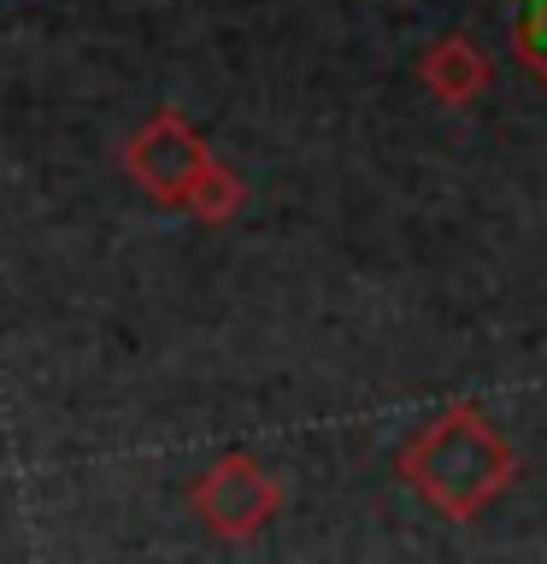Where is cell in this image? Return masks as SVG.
Returning <instances> with one entry per match:
<instances>
[{
	"label": "cell",
	"instance_id": "cell-1",
	"mask_svg": "<svg viewBox=\"0 0 547 564\" xmlns=\"http://www.w3.org/2000/svg\"><path fill=\"white\" fill-rule=\"evenodd\" d=\"M395 470L406 476V488L423 506H436L453 523H471L512 488L518 453H512L506 430L483 405L459 400V405H441L423 430H412V441L395 458Z\"/></svg>",
	"mask_w": 547,
	"mask_h": 564
},
{
	"label": "cell",
	"instance_id": "cell-2",
	"mask_svg": "<svg viewBox=\"0 0 547 564\" xmlns=\"http://www.w3.org/2000/svg\"><path fill=\"white\" fill-rule=\"evenodd\" d=\"M124 171L136 176V188L159 206H194V194L212 171H218V153L206 148V135L194 130L183 112H153L141 130L124 141Z\"/></svg>",
	"mask_w": 547,
	"mask_h": 564
},
{
	"label": "cell",
	"instance_id": "cell-3",
	"mask_svg": "<svg viewBox=\"0 0 547 564\" xmlns=\"http://www.w3.org/2000/svg\"><path fill=\"white\" fill-rule=\"evenodd\" d=\"M189 511L212 535L224 541H254L259 529L277 523L282 511V482L259 465L254 453H224L189 482Z\"/></svg>",
	"mask_w": 547,
	"mask_h": 564
},
{
	"label": "cell",
	"instance_id": "cell-4",
	"mask_svg": "<svg viewBox=\"0 0 547 564\" xmlns=\"http://www.w3.org/2000/svg\"><path fill=\"white\" fill-rule=\"evenodd\" d=\"M418 83L430 88L441 106H471L494 83V65H489V53L476 47L471 35H441V42L423 47Z\"/></svg>",
	"mask_w": 547,
	"mask_h": 564
},
{
	"label": "cell",
	"instance_id": "cell-5",
	"mask_svg": "<svg viewBox=\"0 0 547 564\" xmlns=\"http://www.w3.org/2000/svg\"><path fill=\"white\" fill-rule=\"evenodd\" d=\"M512 47H518L524 70L536 83H547V0H524L512 18Z\"/></svg>",
	"mask_w": 547,
	"mask_h": 564
}]
</instances>
